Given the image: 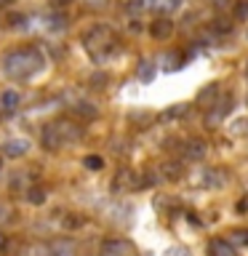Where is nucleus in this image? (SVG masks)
I'll list each match as a JSON object with an SVG mask.
<instances>
[{"mask_svg":"<svg viewBox=\"0 0 248 256\" xmlns=\"http://www.w3.org/2000/svg\"><path fill=\"white\" fill-rule=\"evenodd\" d=\"M43 54L38 48H16V51L3 56V72L11 80H30L43 70Z\"/></svg>","mask_w":248,"mask_h":256,"instance_id":"nucleus-1","label":"nucleus"},{"mask_svg":"<svg viewBox=\"0 0 248 256\" xmlns=\"http://www.w3.org/2000/svg\"><path fill=\"white\" fill-rule=\"evenodd\" d=\"M43 147L48 152H56L62 147H67V144L83 139V128L78 123H72V120H54V123H48L43 128Z\"/></svg>","mask_w":248,"mask_h":256,"instance_id":"nucleus-2","label":"nucleus"},{"mask_svg":"<svg viewBox=\"0 0 248 256\" xmlns=\"http://www.w3.org/2000/svg\"><path fill=\"white\" fill-rule=\"evenodd\" d=\"M83 46L94 59H104V56H110L112 51H115L118 38L107 24H94V27L83 35Z\"/></svg>","mask_w":248,"mask_h":256,"instance_id":"nucleus-3","label":"nucleus"},{"mask_svg":"<svg viewBox=\"0 0 248 256\" xmlns=\"http://www.w3.org/2000/svg\"><path fill=\"white\" fill-rule=\"evenodd\" d=\"M102 256H136V246L126 238H110L102 243Z\"/></svg>","mask_w":248,"mask_h":256,"instance_id":"nucleus-4","label":"nucleus"},{"mask_svg":"<svg viewBox=\"0 0 248 256\" xmlns=\"http://www.w3.org/2000/svg\"><path fill=\"white\" fill-rule=\"evenodd\" d=\"M230 104H232V99H230V96H224V102H216V104H214V110H211V112H208V118H206V123H208V126H211V128H216V126H219V123H222V120H224V118H227V115H230V110H232V107H230Z\"/></svg>","mask_w":248,"mask_h":256,"instance_id":"nucleus-5","label":"nucleus"},{"mask_svg":"<svg viewBox=\"0 0 248 256\" xmlns=\"http://www.w3.org/2000/svg\"><path fill=\"white\" fill-rule=\"evenodd\" d=\"M27 150H30L27 139H8L3 144V155L6 158H22V155H27Z\"/></svg>","mask_w":248,"mask_h":256,"instance_id":"nucleus-6","label":"nucleus"},{"mask_svg":"<svg viewBox=\"0 0 248 256\" xmlns=\"http://www.w3.org/2000/svg\"><path fill=\"white\" fill-rule=\"evenodd\" d=\"M150 35L152 38H158V40H166V38H171L174 35V22L171 19H158V22H152V27H150Z\"/></svg>","mask_w":248,"mask_h":256,"instance_id":"nucleus-7","label":"nucleus"},{"mask_svg":"<svg viewBox=\"0 0 248 256\" xmlns=\"http://www.w3.org/2000/svg\"><path fill=\"white\" fill-rule=\"evenodd\" d=\"M208 256H238V251L232 248V243H227V240H211Z\"/></svg>","mask_w":248,"mask_h":256,"instance_id":"nucleus-8","label":"nucleus"},{"mask_svg":"<svg viewBox=\"0 0 248 256\" xmlns=\"http://www.w3.org/2000/svg\"><path fill=\"white\" fill-rule=\"evenodd\" d=\"M203 155H206V142L203 139H190L187 150H184V158L187 160H200Z\"/></svg>","mask_w":248,"mask_h":256,"instance_id":"nucleus-9","label":"nucleus"},{"mask_svg":"<svg viewBox=\"0 0 248 256\" xmlns=\"http://www.w3.org/2000/svg\"><path fill=\"white\" fill-rule=\"evenodd\" d=\"M200 184H203V187H222L224 176L216 171V168H208V171L203 174V179H200Z\"/></svg>","mask_w":248,"mask_h":256,"instance_id":"nucleus-10","label":"nucleus"},{"mask_svg":"<svg viewBox=\"0 0 248 256\" xmlns=\"http://www.w3.org/2000/svg\"><path fill=\"white\" fill-rule=\"evenodd\" d=\"M51 256H75V246L70 240H56L51 246Z\"/></svg>","mask_w":248,"mask_h":256,"instance_id":"nucleus-11","label":"nucleus"},{"mask_svg":"<svg viewBox=\"0 0 248 256\" xmlns=\"http://www.w3.org/2000/svg\"><path fill=\"white\" fill-rule=\"evenodd\" d=\"M0 104H3V110H6V112H14L16 107H19V94H16V91L0 94Z\"/></svg>","mask_w":248,"mask_h":256,"instance_id":"nucleus-12","label":"nucleus"},{"mask_svg":"<svg viewBox=\"0 0 248 256\" xmlns=\"http://www.w3.org/2000/svg\"><path fill=\"white\" fill-rule=\"evenodd\" d=\"M136 75H139V80H152V75H155V64H152L150 59L139 62V67H136Z\"/></svg>","mask_w":248,"mask_h":256,"instance_id":"nucleus-13","label":"nucleus"},{"mask_svg":"<svg viewBox=\"0 0 248 256\" xmlns=\"http://www.w3.org/2000/svg\"><path fill=\"white\" fill-rule=\"evenodd\" d=\"M147 6L158 8V11H174V8H179V0H147Z\"/></svg>","mask_w":248,"mask_h":256,"instance_id":"nucleus-14","label":"nucleus"},{"mask_svg":"<svg viewBox=\"0 0 248 256\" xmlns=\"http://www.w3.org/2000/svg\"><path fill=\"white\" fill-rule=\"evenodd\" d=\"M187 115V104H176V107L163 112V120H174V118H184Z\"/></svg>","mask_w":248,"mask_h":256,"instance_id":"nucleus-15","label":"nucleus"},{"mask_svg":"<svg viewBox=\"0 0 248 256\" xmlns=\"http://www.w3.org/2000/svg\"><path fill=\"white\" fill-rule=\"evenodd\" d=\"M27 200L35 203V206H40V203H46V192L40 187H32V190H27Z\"/></svg>","mask_w":248,"mask_h":256,"instance_id":"nucleus-16","label":"nucleus"},{"mask_svg":"<svg viewBox=\"0 0 248 256\" xmlns=\"http://www.w3.org/2000/svg\"><path fill=\"white\" fill-rule=\"evenodd\" d=\"M216 94H219V88H216V86H208L206 91H200V94H198V102H200V104H206V102H211Z\"/></svg>","mask_w":248,"mask_h":256,"instance_id":"nucleus-17","label":"nucleus"},{"mask_svg":"<svg viewBox=\"0 0 248 256\" xmlns=\"http://www.w3.org/2000/svg\"><path fill=\"white\" fill-rule=\"evenodd\" d=\"M83 166H86V168H91V171H94V168H102V166H104V160H102L99 155H88V158L83 160Z\"/></svg>","mask_w":248,"mask_h":256,"instance_id":"nucleus-18","label":"nucleus"},{"mask_svg":"<svg viewBox=\"0 0 248 256\" xmlns=\"http://www.w3.org/2000/svg\"><path fill=\"white\" fill-rule=\"evenodd\" d=\"M179 176H182V166H176V163L166 166V179H179Z\"/></svg>","mask_w":248,"mask_h":256,"instance_id":"nucleus-19","label":"nucleus"},{"mask_svg":"<svg viewBox=\"0 0 248 256\" xmlns=\"http://www.w3.org/2000/svg\"><path fill=\"white\" fill-rule=\"evenodd\" d=\"M75 112H78V115H86V118H94L96 115V107H91V104H78Z\"/></svg>","mask_w":248,"mask_h":256,"instance_id":"nucleus-20","label":"nucleus"},{"mask_svg":"<svg viewBox=\"0 0 248 256\" xmlns=\"http://www.w3.org/2000/svg\"><path fill=\"white\" fill-rule=\"evenodd\" d=\"M235 16L238 19H248V0H240L235 6Z\"/></svg>","mask_w":248,"mask_h":256,"instance_id":"nucleus-21","label":"nucleus"},{"mask_svg":"<svg viewBox=\"0 0 248 256\" xmlns=\"http://www.w3.org/2000/svg\"><path fill=\"white\" fill-rule=\"evenodd\" d=\"M147 8V0H128V11H144Z\"/></svg>","mask_w":248,"mask_h":256,"instance_id":"nucleus-22","label":"nucleus"},{"mask_svg":"<svg viewBox=\"0 0 248 256\" xmlns=\"http://www.w3.org/2000/svg\"><path fill=\"white\" fill-rule=\"evenodd\" d=\"M214 30H216V32H224V35H227V32L232 30V24H230V22H224V19H216Z\"/></svg>","mask_w":248,"mask_h":256,"instance_id":"nucleus-23","label":"nucleus"},{"mask_svg":"<svg viewBox=\"0 0 248 256\" xmlns=\"http://www.w3.org/2000/svg\"><path fill=\"white\" fill-rule=\"evenodd\" d=\"M232 131H235V134H246V131H248V118H243V120H238V123L232 126Z\"/></svg>","mask_w":248,"mask_h":256,"instance_id":"nucleus-24","label":"nucleus"},{"mask_svg":"<svg viewBox=\"0 0 248 256\" xmlns=\"http://www.w3.org/2000/svg\"><path fill=\"white\" fill-rule=\"evenodd\" d=\"M166 256H187V248H171Z\"/></svg>","mask_w":248,"mask_h":256,"instance_id":"nucleus-25","label":"nucleus"},{"mask_svg":"<svg viewBox=\"0 0 248 256\" xmlns=\"http://www.w3.org/2000/svg\"><path fill=\"white\" fill-rule=\"evenodd\" d=\"M232 235H235L238 240H243V243L248 246V232H246V230H243V232H240V230H238V232H232Z\"/></svg>","mask_w":248,"mask_h":256,"instance_id":"nucleus-26","label":"nucleus"},{"mask_svg":"<svg viewBox=\"0 0 248 256\" xmlns=\"http://www.w3.org/2000/svg\"><path fill=\"white\" fill-rule=\"evenodd\" d=\"M227 3H230V0H214V6H222V8L227 6Z\"/></svg>","mask_w":248,"mask_h":256,"instance_id":"nucleus-27","label":"nucleus"},{"mask_svg":"<svg viewBox=\"0 0 248 256\" xmlns=\"http://www.w3.org/2000/svg\"><path fill=\"white\" fill-rule=\"evenodd\" d=\"M14 0H0V8H6V6H11Z\"/></svg>","mask_w":248,"mask_h":256,"instance_id":"nucleus-28","label":"nucleus"},{"mask_svg":"<svg viewBox=\"0 0 248 256\" xmlns=\"http://www.w3.org/2000/svg\"><path fill=\"white\" fill-rule=\"evenodd\" d=\"M0 168H3V160H0Z\"/></svg>","mask_w":248,"mask_h":256,"instance_id":"nucleus-29","label":"nucleus"},{"mask_svg":"<svg viewBox=\"0 0 248 256\" xmlns=\"http://www.w3.org/2000/svg\"><path fill=\"white\" fill-rule=\"evenodd\" d=\"M0 211H3V208H0Z\"/></svg>","mask_w":248,"mask_h":256,"instance_id":"nucleus-30","label":"nucleus"}]
</instances>
